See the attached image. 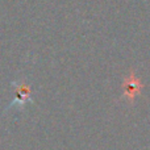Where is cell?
Here are the masks:
<instances>
[{
    "mask_svg": "<svg viewBox=\"0 0 150 150\" xmlns=\"http://www.w3.org/2000/svg\"><path fill=\"white\" fill-rule=\"evenodd\" d=\"M28 101H30V90H29V87L25 84H17L15 99H13V101L8 105V108H12V107L24 108V105H25Z\"/></svg>",
    "mask_w": 150,
    "mask_h": 150,
    "instance_id": "obj_1",
    "label": "cell"
},
{
    "mask_svg": "<svg viewBox=\"0 0 150 150\" xmlns=\"http://www.w3.org/2000/svg\"><path fill=\"white\" fill-rule=\"evenodd\" d=\"M138 92H140V84H138V80L137 79L128 80L127 84H125V95H127L128 98L133 99Z\"/></svg>",
    "mask_w": 150,
    "mask_h": 150,
    "instance_id": "obj_2",
    "label": "cell"
}]
</instances>
